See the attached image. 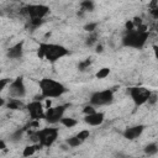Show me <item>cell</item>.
Listing matches in <instances>:
<instances>
[{
	"label": "cell",
	"instance_id": "5bb4252c",
	"mask_svg": "<svg viewBox=\"0 0 158 158\" xmlns=\"http://www.w3.org/2000/svg\"><path fill=\"white\" fill-rule=\"evenodd\" d=\"M5 105L10 110H23V109H26V105L21 101V99H16V98L9 99V101Z\"/></svg>",
	"mask_w": 158,
	"mask_h": 158
},
{
	"label": "cell",
	"instance_id": "7a4b0ae2",
	"mask_svg": "<svg viewBox=\"0 0 158 158\" xmlns=\"http://www.w3.org/2000/svg\"><path fill=\"white\" fill-rule=\"evenodd\" d=\"M69 53V51L57 43H40L37 49V56L40 58H43L48 60L49 63H54L59 60L60 58L65 57Z\"/></svg>",
	"mask_w": 158,
	"mask_h": 158
},
{
	"label": "cell",
	"instance_id": "9a60e30c",
	"mask_svg": "<svg viewBox=\"0 0 158 158\" xmlns=\"http://www.w3.org/2000/svg\"><path fill=\"white\" fill-rule=\"evenodd\" d=\"M41 148V144L40 143H33V144H30V146H26L23 148V152H22V156L23 157H30V156H33L36 153L37 149Z\"/></svg>",
	"mask_w": 158,
	"mask_h": 158
},
{
	"label": "cell",
	"instance_id": "4316f807",
	"mask_svg": "<svg viewBox=\"0 0 158 158\" xmlns=\"http://www.w3.org/2000/svg\"><path fill=\"white\" fill-rule=\"evenodd\" d=\"M90 63H91V60H90V59H85V60L80 62V63H79V65H78L79 70H85V69L90 65Z\"/></svg>",
	"mask_w": 158,
	"mask_h": 158
},
{
	"label": "cell",
	"instance_id": "d6a6232c",
	"mask_svg": "<svg viewBox=\"0 0 158 158\" xmlns=\"http://www.w3.org/2000/svg\"><path fill=\"white\" fill-rule=\"evenodd\" d=\"M5 104H6V101H5V99L0 96V107H1V106H4Z\"/></svg>",
	"mask_w": 158,
	"mask_h": 158
},
{
	"label": "cell",
	"instance_id": "8fae6325",
	"mask_svg": "<svg viewBox=\"0 0 158 158\" xmlns=\"http://www.w3.org/2000/svg\"><path fill=\"white\" fill-rule=\"evenodd\" d=\"M105 120V115L104 112H91V114H88L85 115L84 117V121L85 123H88L89 126H100Z\"/></svg>",
	"mask_w": 158,
	"mask_h": 158
},
{
	"label": "cell",
	"instance_id": "1f68e13d",
	"mask_svg": "<svg viewBox=\"0 0 158 158\" xmlns=\"http://www.w3.org/2000/svg\"><path fill=\"white\" fill-rule=\"evenodd\" d=\"M96 52H98V53H101V52H102V46H101V44H98V46H96Z\"/></svg>",
	"mask_w": 158,
	"mask_h": 158
},
{
	"label": "cell",
	"instance_id": "52a82bcc",
	"mask_svg": "<svg viewBox=\"0 0 158 158\" xmlns=\"http://www.w3.org/2000/svg\"><path fill=\"white\" fill-rule=\"evenodd\" d=\"M64 112H65V105H58V106H54V107H47V110L44 111V120L48 122V123H57L60 121V118L64 116Z\"/></svg>",
	"mask_w": 158,
	"mask_h": 158
},
{
	"label": "cell",
	"instance_id": "836d02e7",
	"mask_svg": "<svg viewBox=\"0 0 158 158\" xmlns=\"http://www.w3.org/2000/svg\"><path fill=\"white\" fill-rule=\"evenodd\" d=\"M0 73H1V69H0Z\"/></svg>",
	"mask_w": 158,
	"mask_h": 158
},
{
	"label": "cell",
	"instance_id": "44dd1931",
	"mask_svg": "<svg viewBox=\"0 0 158 158\" xmlns=\"http://www.w3.org/2000/svg\"><path fill=\"white\" fill-rule=\"evenodd\" d=\"M80 141H86L88 138H89V136H90V132H89V130H81V131H79L77 135H75Z\"/></svg>",
	"mask_w": 158,
	"mask_h": 158
},
{
	"label": "cell",
	"instance_id": "6da1fadb",
	"mask_svg": "<svg viewBox=\"0 0 158 158\" xmlns=\"http://www.w3.org/2000/svg\"><path fill=\"white\" fill-rule=\"evenodd\" d=\"M148 40V31H147V26L141 23L139 26H137L136 28L127 31L126 35L122 38V43L126 47H131V48H142L146 42Z\"/></svg>",
	"mask_w": 158,
	"mask_h": 158
},
{
	"label": "cell",
	"instance_id": "277c9868",
	"mask_svg": "<svg viewBox=\"0 0 158 158\" xmlns=\"http://www.w3.org/2000/svg\"><path fill=\"white\" fill-rule=\"evenodd\" d=\"M58 128L46 127L32 135V141L35 143H40L41 147H51L58 138Z\"/></svg>",
	"mask_w": 158,
	"mask_h": 158
},
{
	"label": "cell",
	"instance_id": "f1b7e54d",
	"mask_svg": "<svg viewBox=\"0 0 158 158\" xmlns=\"http://www.w3.org/2000/svg\"><path fill=\"white\" fill-rule=\"evenodd\" d=\"M41 23H42V19H31V25H32V26L37 27V26H40Z\"/></svg>",
	"mask_w": 158,
	"mask_h": 158
},
{
	"label": "cell",
	"instance_id": "4fadbf2b",
	"mask_svg": "<svg viewBox=\"0 0 158 158\" xmlns=\"http://www.w3.org/2000/svg\"><path fill=\"white\" fill-rule=\"evenodd\" d=\"M22 54H23V41H20V42L15 43L6 52V56L10 59H19V58L22 57Z\"/></svg>",
	"mask_w": 158,
	"mask_h": 158
},
{
	"label": "cell",
	"instance_id": "2e32d148",
	"mask_svg": "<svg viewBox=\"0 0 158 158\" xmlns=\"http://www.w3.org/2000/svg\"><path fill=\"white\" fill-rule=\"evenodd\" d=\"M80 7H81L83 11L91 12V11H94V9H95V4H94L93 0H83V1L80 2Z\"/></svg>",
	"mask_w": 158,
	"mask_h": 158
},
{
	"label": "cell",
	"instance_id": "e0dca14e",
	"mask_svg": "<svg viewBox=\"0 0 158 158\" xmlns=\"http://www.w3.org/2000/svg\"><path fill=\"white\" fill-rule=\"evenodd\" d=\"M64 127H67V128H72V127H74L77 123H78V121L75 120V118H73V117H62L60 118V121H59Z\"/></svg>",
	"mask_w": 158,
	"mask_h": 158
},
{
	"label": "cell",
	"instance_id": "9c48e42d",
	"mask_svg": "<svg viewBox=\"0 0 158 158\" xmlns=\"http://www.w3.org/2000/svg\"><path fill=\"white\" fill-rule=\"evenodd\" d=\"M27 15L31 17V19H44L48 12H49V7L46 6V5H40V4H36V5H28L25 7Z\"/></svg>",
	"mask_w": 158,
	"mask_h": 158
},
{
	"label": "cell",
	"instance_id": "cb8c5ba5",
	"mask_svg": "<svg viewBox=\"0 0 158 158\" xmlns=\"http://www.w3.org/2000/svg\"><path fill=\"white\" fill-rule=\"evenodd\" d=\"M96 38H98L96 33H95V32H91V35L86 38V44H88V46H93L94 43H96Z\"/></svg>",
	"mask_w": 158,
	"mask_h": 158
},
{
	"label": "cell",
	"instance_id": "d6986e66",
	"mask_svg": "<svg viewBox=\"0 0 158 158\" xmlns=\"http://www.w3.org/2000/svg\"><path fill=\"white\" fill-rule=\"evenodd\" d=\"M109 74H110V68L104 67V68H100V69L96 72L95 77H96L98 79H105V78H106Z\"/></svg>",
	"mask_w": 158,
	"mask_h": 158
},
{
	"label": "cell",
	"instance_id": "7c38bea8",
	"mask_svg": "<svg viewBox=\"0 0 158 158\" xmlns=\"http://www.w3.org/2000/svg\"><path fill=\"white\" fill-rule=\"evenodd\" d=\"M144 130V126L143 125H136V126H131V127H127L125 131H123V137L128 141H132V139H136L138 138L142 132Z\"/></svg>",
	"mask_w": 158,
	"mask_h": 158
},
{
	"label": "cell",
	"instance_id": "7402d4cb",
	"mask_svg": "<svg viewBox=\"0 0 158 158\" xmlns=\"http://www.w3.org/2000/svg\"><path fill=\"white\" fill-rule=\"evenodd\" d=\"M22 130H17L16 132H14L12 135H11V137H10V139L12 141V142H19L20 139H21V137H22Z\"/></svg>",
	"mask_w": 158,
	"mask_h": 158
},
{
	"label": "cell",
	"instance_id": "d4e9b609",
	"mask_svg": "<svg viewBox=\"0 0 158 158\" xmlns=\"http://www.w3.org/2000/svg\"><path fill=\"white\" fill-rule=\"evenodd\" d=\"M157 100H158L157 93H154V91H151V94H149V98H148L147 102H148V104H151V105H154V104L157 102Z\"/></svg>",
	"mask_w": 158,
	"mask_h": 158
},
{
	"label": "cell",
	"instance_id": "484cf974",
	"mask_svg": "<svg viewBox=\"0 0 158 158\" xmlns=\"http://www.w3.org/2000/svg\"><path fill=\"white\" fill-rule=\"evenodd\" d=\"M10 81H11V79H9V78H2V79H0V93L10 84Z\"/></svg>",
	"mask_w": 158,
	"mask_h": 158
},
{
	"label": "cell",
	"instance_id": "ac0fdd59",
	"mask_svg": "<svg viewBox=\"0 0 158 158\" xmlns=\"http://www.w3.org/2000/svg\"><path fill=\"white\" fill-rule=\"evenodd\" d=\"M157 152H158V146H157L156 142H152V143L147 144L146 148H144V153L148 154V156H154Z\"/></svg>",
	"mask_w": 158,
	"mask_h": 158
},
{
	"label": "cell",
	"instance_id": "f546056e",
	"mask_svg": "<svg viewBox=\"0 0 158 158\" xmlns=\"http://www.w3.org/2000/svg\"><path fill=\"white\" fill-rule=\"evenodd\" d=\"M125 28H126V32L135 28V26H133V23H132V20H130V21H127V22L125 23Z\"/></svg>",
	"mask_w": 158,
	"mask_h": 158
},
{
	"label": "cell",
	"instance_id": "3957f363",
	"mask_svg": "<svg viewBox=\"0 0 158 158\" xmlns=\"http://www.w3.org/2000/svg\"><path fill=\"white\" fill-rule=\"evenodd\" d=\"M38 85H40V90H41L42 98H46V99L59 98L64 93H67V88L62 83H59V81H57L54 79H51V78L41 79Z\"/></svg>",
	"mask_w": 158,
	"mask_h": 158
},
{
	"label": "cell",
	"instance_id": "ffe728a7",
	"mask_svg": "<svg viewBox=\"0 0 158 158\" xmlns=\"http://www.w3.org/2000/svg\"><path fill=\"white\" fill-rule=\"evenodd\" d=\"M81 143H83V141H80L77 136H72V137H69L67 139V144L69 147H79Z\"/></svg>",
	"mask_w": 158,
	"mask_h": 158
},
{
	"label": "cell",
	"instance_id": "603a6c76",
	"mask_svg": "<svg viewBox=\"0 0 158 158\" xmlns=\"http://www.w3.org/2000/svg\"><path fill=\"white\" fill-rule=\"evenodd\" d=\"M96 27H98V22H89L84 26V30L86 32H94L96 30Z\"/></svg>",
	"mask_w": 158,
	"mask_h": 158
},
{
	"label": "cell",
	"instance_id": "4dcf8cb0",
	"mask_svg": "<svg viewBox=\"0 0 158 158\" xmlns=\"http://www.w3.org/2000/svg\"><path fill=\"white\" fill-rule=\"evenodd\" d=\"M5 148H6V142L4 139H0V151H2Z\"/></svg>",
	"mask_w": 158,
	"mask_h": 158
},
{
	"label": "cell",
	"instance_id": "ba28073f",
	"mask_svg": "<svg viewBox=\"0 0 158 158\" xmlns=\"http://www.w3.org/2000/svg\"><path fill=\"white\" fill-rule=\"evenodd\" d=\"M130 96L133 100V102L136 105H143L147 102L151 90L147 88H142V86H135V88H130Z\"/></svg>",
	"mask_w": 158,
	"mask_h": 158
},
{
	"label": "cell",
	"instance_id": "30bf717a",
	"mask_svg": "<svg viewBox=\"0 0 158 158\" xmlns=\"http://www.w3.org/2000/svg\"><path fill=\"white\" fill-rule=\"evenodd\" d=\"M26 109L31 116V118L33 120H41L44 117V106L42 105V102L40 100H33L31 101L28 105H26Z\"/></svg>",
	"mask_w": 158,
	"mask_h": 158
},
{
	"label": "cell",
	"instance_id": "5b68a950",
	"mask_svg": "<svg viewBox=\"0 0 158 158\" xmlns=\"http://www.w3.org/2000/svg\"><path fill=\"white\" fill-rule=\"evenodd\" d=\"M112 101H114V93L110 89L95 91L90 95V99H89V102L93 106H105L111 104Z\"/></svg>",
	"mask_w": 158,
	"mask_h": 158
},
{
	"label": "cell",
	"instance_id": "8992f818",
	"mask_svg": "<svg viewBox=\"0 0 158 158\" xmlns=\"http://www.w3.org/2000/svg\"><path fill=\"white\" fill-rule=\"evenodd\" d=\"M9 95L11 98L16 99H22L26 96V85L23 83L22 77H17L14 80L10 81L9 84Z\"/></svg>",
	"mask_w": 158,
	"mask_h": 158
},
{
	"label": "cell",
	"instance_id": "83f0119b",
	"mask_svg": "<svg viewBox=\"0 0 158 158\" xmlns=\"http://www.w3.org/2000/svg\"><path fill=\"white\" fill-rule=\"evenodd\" d=\"M95 111H96V110H95V106H93L91 104H89V105L84 106V109H83V112H84L85 115L91 114V112H95Z\"/></svg>",
	"mask_w": 158,
	"mask_h": 158
}]
</instances>
